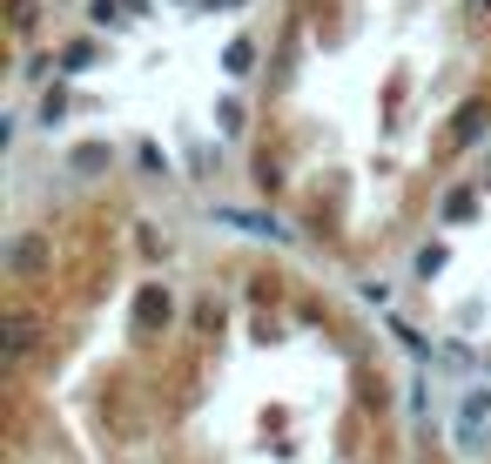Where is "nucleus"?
I'll list each match as a JSON object with an SVG mask.
<instances>
[{
  "mask_svg": "<svg viewBox=\"0 0 491 464\" xmlns=\"http://www.w3.org/2000/svg\"><path fill=\"white\" fill-rule=\"evenodd\" d=\"M249 61H256V41H243V34H236L229 54H222V68H229V75H249Z\"/></svg>",
  "mask_w": 491,
  "mask_h": 464,
  "instance_id": "f257e3e1",
  "label": "nucleus"
},
{
  "mask_svg": "<svg viewBox=\"0 0 491 464\" xmlns=\"http://www.w3.org/2000/svg\"><path fill=\"white\" fill-rule=\"evenodd\" d=\"M478 128H485V102H464L458 108V142H478Z\"/></svg>",
  "mask_w": 491,
  "mask_h": 464,
  "instance_id": "f03ea898",
  "label": "nucleus"
},
{
  "mask_svg": "<svg viewBox=\"0 0 491 464\" xmlns=\"http://www.w3.org/2000/svg\"><path fill=\"white\" fill-rule=\"evenodd\" d=\"M14 28H20V34L34 28V0H14Z\"/></svg>",
  "mask_w": 491,
  "mask_h": 464,
  "instance_id": "7ed1b4c3",
  "label": "nucleus"
}]
</instances>
